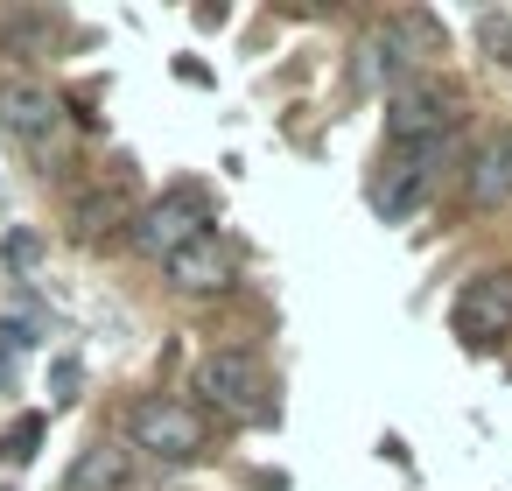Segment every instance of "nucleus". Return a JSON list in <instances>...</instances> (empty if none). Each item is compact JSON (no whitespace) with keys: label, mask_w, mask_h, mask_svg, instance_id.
<instances>
[{"label":"nucleus","mask_w":512,"mask_h":491,"mask_svg":"<svg viewBox=\"0 0 512 491\" xmlns=\"http://www.w3.org/2000/svg\"><path fill=\"white\" fill-rule=\"evenodd\" d=\"M456 337L477 344V351H491V344L512 337V267H484V274L463 281V295H456Z\"/></svg>","instance_id":"7"},{"label":"nucleus","mask_w":512,"mask_h":491,"mask_svg":"<svg viewBox=\"0 0 512 491\" xmlns=\"http://www.w3.org/2000/svg\"><path fill=\"white\" fill-rule=\"evenodd\" d=\"M36 442H43V414H22L8 435H0V456H8V463H29V456H36Z\"/></svg>","instance_id":"14"},{"label":"nucleus","mask_w":512,"mask_h":491,"mask_svg":"<svg viewBox=\"0 0 512 491\" xmlns=\"http://www.w3.org/2000/svg\"><path fill=\"white\" fill-rule=\"evenodd\" d=\"M463 197H470V211H498L512 197V134H484L477 141V155L463 169Z\"/></svg>","instance_id":"9"},{"label":"nucleus","mask_w":512,"mask_h":491,"mask_svg":"<svg viewBox=\"0 0 512 491\" xmlns=\"http://www.w3.org/2000/svg\"><path fill=\"white\" fill-rule=\"evenodd\" d=\"M36 260H43V239H36V232H8V267H22V274H29Z\"/></svg>","instance_id":"17"},{"label":"nucleus","mask_w":512,"mask_h":491,"mask_svg":"<svg viewBox=\"0 0 512 491\" xmlns=\"http://www.w3.org/2000/svg\"><path fill=\"white\" fill-rule=\"evenodd\" d=\"M134 232V197H127V183H106V190H85L78 204H71V232L85 239V246H99V239H113V232Z\"/></svg>","instance_id":"10"},{"label":"nucleus","mask_w":512,"mask_h":491,"mask_svg":"<svg viewBox=\"0 0 512 491\" xmlns=\"http://www.w3.org/2000/svg\"><path fill=\"white\" fill-rule=\"evenodd\" d=\"M0 43H8L15 57H50L57 15H0Z\"/></svg>","instance_id":"13"},{"label":"nucleus","mask_w":512,"mask_h":491,"mask_svg":"<svg viewBox=\"0 0 512 491\" xmlns=\"http://www.w3.org/2000/svg\"><path fill=\"white\" fill-rule=\"evenodd\" d=\"M29 351V323H0V386L15 379V358Z\"/></svg>","instance_id":"15"},{"label":"nucleus","mask_w":512,"mask_h":491,"mask_svg":"<svg viewBox=\"0 0 512 491\" xmlns=\"http://www.w3.org/2000/svg\"><path fill=\"white\" fill-rule=\"evenodd\" d=\"M442 148H449V141H428V148H407V155L379 162V176H372V211H379L386 225H407V218L428 204L435 169H442Z\"/></svg>","instance_id":"6"},{"label":"nucleus","mask_w":512,"mask_h":491,"mask_svg":"<svg viewBox=\"0 0 512 491\" xmlns=\"http://www.w3.org/2000/svg\"><path fill=\"white\" fill-rule=\"evenodd\" d=\"M211 232V204H204V190H169V197H155L148 211H134V253H148V260H169V253H183L190 239H204Z\"/></svg>","instance_id":"3"},{"label":"nucleus","mask_w":512,"mask_h":491,"mask_svg":"<svg viewBox=\"0 0 512 491\" xmlns=\"http://www.w3.org/2000/svg\"><path fill=\"white\" fill-rule=\"evenodd\" d=\"M0 134L29 155H50L64 134V99L43 92L36 78H0Z\"/></svg>","instance_id":"5"},{"label":"nucleus","mask_w":512,"mask_h":491,"mask_svg":"<svg viewBox=\"0 0 512 491\" xmlns=\"http://www.w3.org/2000/svg\"><path fill=\"white\" fill-rule=\"evenodd\" d=\"M127 435H134V449H148V456H162V463L204 456V414H197L190 400H169V393H148V400L134 407Z\"/></svg>","instance_id":"4"},{"label":"nucleus","mask_w":512,"mask_h":491,"mask_svg":"<svg viewBox=\"0 0 512 491\" xmlns=\"http://www.w3.org/2000/svg\"><path fill=\"white\" fill-rule=\"evenodd\" d=\"M78 386H85L78 358H57V372H50V400H57V407H71V400H78Z\"/></svg>","instance_id":"16"},{"label":"nucleus","mask_w":512,"mask_h":491,"mask_svg":"<svg viewBox=\"0 0 512 491\" xmlns=\"http://www.w3.org/2000/svg\"><path fill=\"white\" fill-rule=\"evenodd\" d=\"M190 386H197L204 407H218L232 421H260L267 414V372H260L253 351H211V358H197Z\"/></svg>","instance_id":"2"},{"label":"nucleus","mask_w":512,"mask_h":491,"mask_svg":"<svg viewBox=\"0 0 512 491\" xmlns=\"http://www.w3.org/2000/svg\"><path fill=\"white\" fill-rule=\"evenodd\" d=\"M407 78H400V64H393V50H386V36L372 29L358 50H351V92H400Z\"/></svg>","instance_id":"12"},{"label":"nucleus","mask_w":512,"mask_h":491,"mask_svg":"<svg viewBox=\"0 0 512 491\" xmlns=\"http://www.w3.org/2000/svg\"><path fill=\"white\" fill-rule=\"evenodd\" d=\"M162 274H169V288H183V295H225V288L239 281V253H232L218 232H204V239H190L183 253H169Z\"/></svg>","instance_id":"8"},{"label":"nucleus","mask_w":512,"mask_h":491,"mask_svg":"<svg viewBox=\"0 0 512 491\" xmlns=\"http://www.w3.org/2000/svg\"><path fill=\"white\" fill-rule=\"evenodd\" d=\"M456 120H463V85H449V78H414V85H400L393 106H386V134H393V148L449 141Z\"/></svg>","instance_id":"1"},{"label":"nucleus","mask_w":512,"mask_h":491,"mask_svg":"<svg viewBox=\"0 0 512 491\" xmlns=\"http://www.w3.org/2000/svg\"><path fill=\"white\" fill-rule=\"evenodd\" d=\"M127 477H134V449L127 442H85L71 477H64V491H127Z\"/></svg>","instance_id":"11"}]
</instances>
